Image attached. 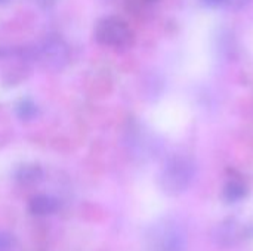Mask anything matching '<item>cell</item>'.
Masks as SVG:
<instances>
[{"mask_svg": "<svg viewBox=\"0 0 253 251\" xmlns=\"http://www.w3.org/2000/svg\"><path fill=\"white\" fill-rule=\"evenodd\" d=\"M196 175V169L191 160L182 155L172 157L166 161L160 172L159 185L162 191L169 197H176L184 194Z\"/></svg>", "mask_w": 253, "mask_h": 251, "instance_id": "6da1fadb", "label": "cell"}, {"mask_svg": "<svg viewBox=\"0 0 253 251\" xmlns=\"http://www.w3.org/2000/svg\"><path fill=\"white\" fill-rule=\"evenodd\" d=\"M148 246L153 251H185L187 231L176 220H160L148 232Z\"/></svg>", "mask_w": 253, "mask_h": 251, "instance_id": "7a4b0ae2", "label": "cell"}, {"mask_svg": "<svg viewBox=\"0 0 253 251\" xmlns=\"http://www.w3.org/2000/svg\"><path fill=\"white\" fill-rule=\"evenodd\" d=\"M39 62L49 71H62L70 61V49L59 36H46L36 49Z\"/></svg>", "mask_w": 253, "mask_h": 251, "instance_id": "3957f363", "label": "cell"}, {"mask_svg": "<svg viewBox=\"0 0 253 251\" xmlns=\"http://www.w3.org/2000/svg\"><path fill=\"white\" fill-rule=\"evenodd\" d=\"M95 37L99 43L116 49L127 47L133 38L127 24L114 16L104 18L98 22L95 28Z\"/></svg>", "mask_w": 253, "mask_h": 251, "instance_id": "277c9868", "label": "cell"}, {"mask_svg": "<svg viewBox=\"0 0 253 251\" xmlns=\"http://www.w3.org/2000/svg\"><path fill=\"white\" fill-rule=\"evenodd\" d=\"M242 229L236 222H224L213 229L212 238L218 247H231L240 240Z\"/></svg>", "mask_w": 253, "mask_h": 251, "instance_id": "5b68a950", "label": "cell"}, {"mask_svg": "<svg viewBox=\"0 0 253 251\" xmlns=\"http://www.w3.org/2000/svg\"><path fill=\"white\" fill-rule=\"evenodd\" d=\"M58 203L50 195H37L30 201V210L37 216H47L56 212Z\"/></svg>", "mask_w": 253, "mask_h": 251, "instance_id": "8992f818", "label": "cell"}, {"mask_svg": "<svg viewBox=\"0 0 253 251\" xmlns=\"http://www.w3.org/2000/svg\"><path fill=\"white\" fill-rule=\"evenodd\" d=\"M16 179L22 185H36L43 179V170L36 164H27L16 172Z\"/></svg>", "mask_w": 253, "mask_h": 251, "instance_id": "52a82bcc", "label": "cell"}, {"mask_svg": "<svg viewBox=\"0 0 253 251\" xmlns=\"http://www.w3.org/2000/svg\"><path fill=\"white\" fill-rule=\"evenodd\" d=\"M246 185L240 180H230L225 188H224V198L228 201V203H236V201H240L245 195H246Z\"/></svg>", "mask_w": 253, "mask_h": 251, "instance_id": "ba28073f", "label": "cell"}, {"mask_svg": "<svg viewBox=\"0 0 253 251\" xmlns=\"http://www.w3.org/2000/svg\"><path fill=\"white\" fill-rule=\"evenodd\" d=\"M16 114L21 120L24 121H30L33 120L36 115H37V107L34 102L25 99V101H21L16 107Z\"/></svg>", "mask_w": 253, "mask_h": 251, "instance_id": "9c48e42d", "label": "cell"}, {"mask_svg": "<svg viewBox=\"0 0 253 251\" xmlns=\"http://www.w3.org/2000/svg\"><path fill=\"white\" fill-rule=\"evenodd\" d=\"M13 246V238L10 234L0 231V251H9Z\"/></svg>", "mask_w": 253, "mask_h": 251, "instance_id": "30bf717a", "label": "cell"}, {"mask_svg": "<svg viewBox=\"0 0 253 251\" xmlns=\"http://www.w3.org/2000/svg\"><path fill=\"white\" fill-rule=\"evenodd\" d=\"M251 0H227V6L233 7V9H242L245 7Z\"/></svg>", "mask_w": 253, "mask_h": 251, "instance_id": "8fae6325", "label": "cell"}, {"mask_svg": "<svg viewBox=\"0 0 253 251\" xmlns=\"http://www.w3.org/2000/svg\"><path fill=\"white\" fill-rule=\"evenodd\" d=\"M200 1L208 7H221L227 4V0H200Z\"/></svg>", "mask_w": 253, "mask_h": 251, "instance_id": "7c38bea8", "label": "cell"}, {"mask_svg": "<svg viewBox=\"0 0 253 251\" xmlns=\"http://www.w3.org/2000/svg\"><path fill=\"white\" fill-rule=\"evenodd\" d=\"M53 1H55V0H34V3H37L39 6H43V7H46V6H50Z\"/></svg>", "mask_w": 253, "mask_h": 251, "instance_id": "4fadbf2b", "label": "cell"}, {"mask_svg": "<svg viewBox=\"0 0 253 251\" xmlns=\"http://www.w3.org/2000/svg\"><path fill=\"white\" fill-rule=\"evenodd\" d=\"M7 0H0V3H6Z\"/></svg>", "mask_w": 253, "mask_h": 251, "instance_id": "5bb4252c", "label": "cell"}]
</instances>
